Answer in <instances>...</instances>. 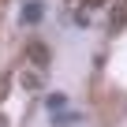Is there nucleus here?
Returning a JSON list of instances; mask_svg holds the SVG:
<instances>
[{
  "mask_svg": "<svg viewBox=\"0 0 127 127\" xmlns=\"http://www.w3.org/2000/svg\"><path fill=\"white\" fill-rule=\"evenodd\" d=\"M26 56H30L34 67H49V60H52L49 45H41V41H30V45H26Z\"/></svg>",
  "mask_w": 127,
  "mask_h": 127,
  "instance_id": "f257e3e1",
  "label": "nucleus"
},
{
  "mask_svg": "<svg viewBox=\"0 0 127 127\" xmlns=\"http://www.w3.org/2000/svg\"><path fill=\"white\" fill-rule=\"evenodd\" d=\"M123 23H127V8H123V4H116V8H112V15H108V30H123Z\"/></svg>",
  "mask_w": 127,
  "mask_h": 127,
  "instance_id": "f03ea898",
  "label": "nucleus"
},
{
  "mask_svg": "<svg viewBox=\"0 0 127 127\" xmlns=\"http://www.w3.org/2000/svg\"><path fill=\"white\" fill-rule=\"evenodd\" d=\"M41 15H45V8H41V4H37V0H30V4H26V8H23V23H37V19H41Z\"/></svg>",
  "mask_w": 127,
  "mask_h": 127,
  "instance_id": "7ed1b4c3",
  "label": "nucleus"
},
{
  "mask_svg": "<svg viewBox=\"0 0 127 127\" xmlns=\"http://www.w3.org/2000/svg\"><path fill=\"white\" fill-rule=\"evenodd\" d=\"M75 120H79V112H60V116H52L56 127H67V123H75Z\"/></svg>",
  "mask_w": 127,
  "mask_h": 127,
  "instance_id": "20e7f679",
  "label": "nucleus"
}]
</instances>
